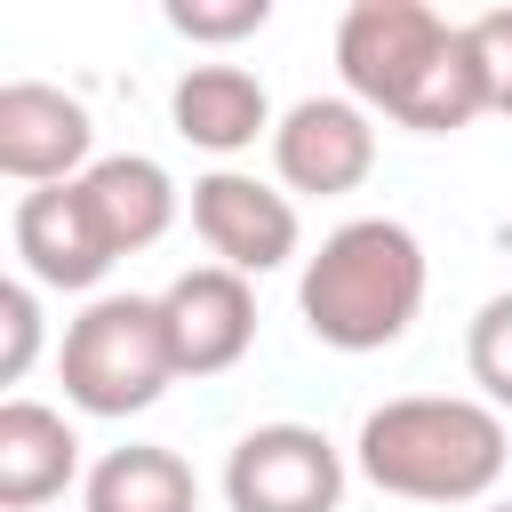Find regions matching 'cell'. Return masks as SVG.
<instances>
[{"mask_svg": "<svg viewBox=\"0 0 512 512\" xmlns=\"http://www.w3.org/2000/svg\"><path fill=\"white\" fill-rule=\"evenodd\" d=\"M336 72H344L352 104H368L416 136H448L488 112L464 24H448L424 0H352L336 16Z\"/></svg>", "mask_w": 512, "mask_h": 512, "instance_id": "6da1fadb", "label": "cell"}, {"mask_svg": "<svg viewBox=\"0 0 512 512\" xmlns=\"http://www.w3.org/2000/svg\"><path fill=\"white\" fill-rule=\"evenodd\" d=\"M360 480L400 496V504H480L504 480V416L488 400L464 392H400L384 408H368L360 440Z\"/></svg>", "mask_w": 512, "mask_h": 512, "instance_id": "7a4b0ae2", "label": "cell"}, {"mask_svg": "<svg viewBox=\"0 0 512 512\" xmlns=\"http://www.w3.org/2000/svg\"><path fill=\"white\" fill-rule=\"evenodd\" d=\"M296 312L328 352H384L424 312V240L400 216L336 224L296 280Z\"/></svg>", "mask_w": 512, "mask_h": 512, "instance_id": "3957f363", "label": "cell"}, {"mask_svg": "<svg viewBox=\"0 0 512 512\" xmlns=\"http://www.w3.org/2000/svg\"><path fill=\"white\" fill-rule=\"evenodd\" d=\"M64 400L80 416H136L176 384V352H168V320L160 296H96L56 352Z\"/></svg>", "mask_w": 512, "mask_h": 512, "instance_id": "277c9868", "label": "cell"}, {"mask_svg": "<svg viewBox=\"0 0 512 512\" xmlns=\"http://www.w3.org/2000/svg\"><path fill=\"white\" fill-rule=\"evenodd\" d=\"M232 512H336L344 504V448L320 424H256L224 456Z\"/></svg>", "mask_w": 512, "mask_h": 512, "instance_id": "5b68a950", "label": "cell"}, {"mask_svg": "<svg viewBox=\"0 0 512 512\" xmlns=\"http://www.w3.org/2000/svg\"><path fill=\"white\" fill-rule=\"evenodd\" d=\"M192 232L208 240V256L240 280H264L296 256V200L248 168H208L192 184Z\"/></svg>", "mask_w": 512, "mask_h": 512, "instance_id": "8992f818", "label": "cell"}, {"mask_svg": "<svg viewBox=\"0 0 512 512\" xmlns=\"http://www.w3.org/2000/svg\"><path fill=\"white\" fill-rule=\"evenodd\" d=\"M272 168L288 192H312V200H336V192H360L368 168H376V120L368 104L352 96H304L280 112L272 128Z\"/></svg>", "mask_w": 512, "mask_h": 512, "instance_id": "52a82bcc", "label": "cell"}, {"mask_svg": "<svg viewBox=\"0 0 512 512\" xmlns=\"http://www.w3.org/2000/svg\"><path fill=\"white\" fill-rule=\"evenodd\" d=\"M96 120L80 96L48 88V80H8L0 88V176L16 184H80L96 160Z\"/></svg>", "mask_w": 512, "mask_h": 512, "instance_id": "ba28073f", "label": "cell"}, {"mask_svg": "<svg viewBox=\"0 0 512 512\" xmlns=\"http://www.w3.org/2000/svg\"><path fill=\"white\" fill-rule=\"evenodd\" d=\"M160 320H168L176 376H224L256 344V288L224 264H192L160 288Z\"/></svg>", "mask_w": 512, "mask_h": 512, "instance_id": "9c48e42d", "label": "cell"}, {"mask_svg": "<svg viewBox=\"0 0 512 512\" xmlns=\"http://www.w3.org/2000/svg\"><path fill=\"white\" fill-rule=\"evenodd\" d=\"M8 240H16L32 288H96V280L120 264V256L104 248L80 184H40V192H24L16 216H8Z\"/></svg>", "mask_w": 512, "mask_h": 512, "instance_id": "30bf717a", "label": "cell"}, {"mask_svg": "<svg viewBox=\"0 0 512 512\" xmlns=\"http://www.w3.org/2000/svg\"><path fill=\"white\" fill-rule=\"evenodd\" d=\"M168 120H176L184 144H200V152H216V160H232V152H248L256 136L280 128L264 80L240 72V64H192V72L168 88Z\"/></svg>", "mask_w": 512, "mask_h": 512, "instance_id": "8fae6325", "label": "cell"}, {"mask_svg": "<svg viewBox=\"0 0 512 512\" xmlns=\"http://www.w3.org/2000/svg\"><path fill=\"white\" fill-rule=\"evenodd\" d=\"M80 200H88V216H96V232H104L112 256H136V248H152L176 224V184L144 152H104L80 176Z\"/></svg>", "mask_w": 512, "mask_h": 512, "instance_id": "7c38bea8", "label": "cell"}, {"mask_svg": "<svg viewBox=\"0 0 512 512\" xmlns=\"http://www.w3.org/2000/svg\"><path fill=\"white\" fill-rule=\"evenodd\" d=\"M72 472H80V432L40 400H8L0 408V504L40 512L72 488Z\"/></svg>", "mask_w": 512, "mask_h": 512, "instance_id": "4fadbf2b", "label": "cell"}, {"mask_svg": "<svg viewBox=\"0 0 512 512\" xmlns=\"http://www.w3.org/2000/svg\"><path fill=\"white\" fill-rule=\"evenodd\" d=\"M88 512H200V480L176 448L128 440L88 464Z\"/></svg>", "mask_w": 512, "mask_h": 512, "instance_id": "5bb4252c", "label": "cell"}, {"mask_svg": "<svg viewBox=\"0 0 512 512\" xmlns=\"http://www.w3.org/2000/svg\"><path fill=\"white\" fill-rule=\"evenodd\" d=\"M464 368H472L480 400L504 416V408H512V288L472 312V328H464Z\"/></svg>", "mask_w": 512, "mask_h": 512, "instance_id": "9a60e30c", "label": "cell"}, {"mask_svg": "<svg viewBox=\"0 0 512 512\" xmlns=\"http://www.w3.org/2000/svg\"><path fill=\"white\" fill-rule=\"evenodd\" d=\"M168 24L184 40H248L272 24V0H168Z\"/></svg>", "mask_w": 512, "mask_h": 512, "instance_id": "2e32d148", "label": "cell"}, {"mask_svg": "<svg viewBox=\"0 0 512 512\" xmlns=\"http://www.w3.org/2000/svg\"><path fill=\"white\" fill-rule=\"evenodd\" d=\"M472 40V64H480V88H488V112L512 120V8H480L464 24Z\"/></svg>", "mask_w": 512, "mask_h": 512, "instance_id": "e0dca14e", "label": "cell"}, {"mask_svg": "<svg viewBox=\"0 0 512 512\" xmlns=\"http://www.w3.org/2000/svg\"><path fill=\"white\" fill-rule=\"evenodd\" d=\"M0 384H16L40 352V288L32 280H0Z\"/></svg>", "mask_w": 512, "mask_h": 512, "instance_id": "ac0fdd59", "label": "cell"}, {"mask_svg": "<svg viewBox=\"0 0 512 512\" xmlns=\"http://www.w3.org/2000/svg\"><path fill=\"white\" fill-rule=\"evenodd\" d=\"M488 512H512V504H488Z\"/></svg>", "mask_w": 512, "mask_h": 512, "instance_id": "d6986e66", "label": "cell"}]
</instances>
